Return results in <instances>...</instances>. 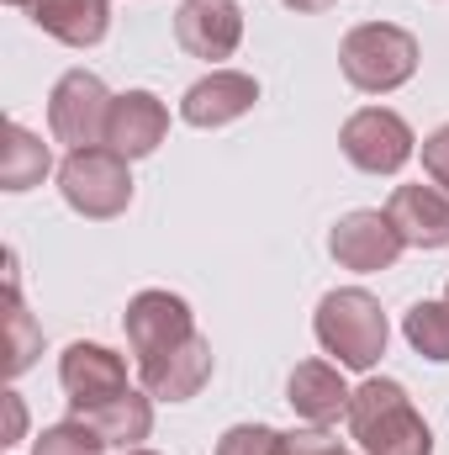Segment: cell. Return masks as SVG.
<instances>
[{
	"label": "cell",
	"mask_w": 449,
	"mask_h": 455,
	"mask_svg": "<svg viewBox=\"0 0 449 455\" xmlns=\"http://www.w3.org/2000/svg\"><path fill=\"white\" fill-rule=\"evenodd\" d=\"M343 419H349V435L359 440L365 455H434V435H429V424L413 408L402 381L370 376L365 387H354Z\"/></svg>",
	"instance_id": "obj_1"
},
{
	"label": "cell",
	"mask_w": 449,
	"mask_h": 455,
	"mask_svg": "<svg viewBox=\"0 0 449 455\" xmlns=\"http://www.w3.org/2000/svg\"><path fill=\"white\" fill-rule=\"evenodd\" d=\"M318 344L334 355L343 371H370L381 355H386V339H391V323L381 313V302L359 286H343V291H328L318 302Z\"/></svg>",
	"instance_id": "obj_2"
},
{
	"label": "cell",
	"mask_w": 449,
	"mask_h": 455,
	"mask_svg": "<svg viewBox=\"0 0 449 455\" xmlns=\"http://www.w3.org/2000/svg\"><path fill=\"white\" fill-rule=\"evenodd\" d=\"M343 80L365 96H386L418 75V37L391 21H359L338 48Z\"/></svg>",
	"instance_id": "obj_3"
},
{
	"label": "cell",
	"mask_w": 449,
	"mask_h": 455,
	"mask_svg": "<svg viewBox=\"0 0 449 455\" xmlns=\"http://www.w3.org/2000/svg\"><path fill=\"white\" fill-rule=\"evenodd\" d=\"M59 191L64 202L80 212V218H122L127 202H132V175H127V159L96 143V148H69V159L59 164Z\"/></svg>",
	"instance_id": "obj_4"
},
{
	"label": "cell",
	"mask_w": 449,
	"mask_h": 455,
	"mask_svg": "<svg viewBox=\"0 0 449 455\" xmlns=\"http://www.w3.org/2000/svg\"><path fill=\"white\" fill-rule=\"evenodd\" d=\"M112 91L91 75V69H69L53 96H48V127L59 143L69 148H96L106 143V116H112Z\"/></svg>",
	"instance_id": "obj_5"
},
{
	"label": "cell",
	"mask_w": 449,
	"mask_h": 455,
	"mask_svg": "<svg viewBox=\"0 0 449 455\" xmlns=\"http://www.w3.org/2000/svg\"><path fill=\"white\" fill-rule=\"evenodd\" d=\"M338 143H343V159H349L354 170H365V175H397V170L413 159V143H418V138H413V127L397 112L365 107V112H354L343 122Z\"/></svg>",
	"instance_id": "obj_6"
},
{
	"label": "cell",
	"mask_w": 449,
	"mask_h": 455,
	"mask_svg": "<svg viewBox=\"0 0 449 455\" xmlns=\"http://www.w3.org/2000/svg\"><path fill=\"white\" fill-rule=\"evenodd\" d=\"M122 329H127V344L138 360H154L164 349H180L185 339H196V318H191L185 297H175V291H138L127 302Z\"/></svg>",
	"instance_id": "obj_7"
},
{
	"label": "cell",
	"mask_w": 449,
	"mask_h": 455,
	"mask_svg": "<svg viewBox=\"0 0 449 455\" xmlns=\"http://www.w3.org/2000/svg\"><path fill=\"white\" fill-rule=\"evenodd\" d=\"M59 381H64L69 408H75V419H80V413L112 403L116 392H127V365H122V355H112L106 344H85L80 339V344L64 349V360H59Z\"/></svg>",
	"instance_id": "obj_8"
},
{
	"label": "cell",
	"mask_w": 449,
	"mask_h": 455,
	"mask_svg": "<svg viewBox=\"0 0 449 455\" xmlns=\"http://www.w3.org/2000/svg\"><path fill=\"white\" fill-rule=\"evenodd\" d=\"M328 249H334V259L343 270L370 275V270H391L407 243H402V233L391 228L386 212H349V218H338V228L328 233Z\"/></svg>",
	"instance_id": "obj_9"
},
{
	"label": "cell",
	"mask_w": 449,
	"mask_h": 455,
	"mask_svg": "<svg viewBox=\"0 0 449 455\" xmlns=\"http://www.w3.org/2000/svg\"><path fill=\"white\" fill-rule=\"evenodd\" d=\"M175 43L191 59H232L243 43V11L232 0H185L175 11Z\"/></svg>",
	"instance_id": "obj_10"
},
{
	"label": "cell",
	"mask_w": 449,
	"mask_h": 455,
	"mask_svg": "<svg viewBox=\"0 0 449 455\" xmlns=\"http://www.w3.org/2000/svg\"><path fill=\"white\" fill-rule=\"evenodd\" d=\"M138 381L159 403H185V397H196L212 381V344L196 334V339H185L180 349H164L154 360H138Z\"/></svg>",
	"instance_id": "obj_11"
},
{
	"label": "cell",
	"mask_w": 449,
	"mask_h": 455,
	"mask_svg": "<svg viewBox=\"0 0 449 455\" xmlns=\"http://www.w3.org/2000/svg\"><path fill=\"white\" fill-rule=\"evenodd\" d=\"M254 101H259L254 75H243V69H212L207 80H196L185 91L180 116L191 127H227V122H238L243 112H254Z\"/></svg>",
	"instance_id": "obj_12"
},
{
	"label": "cell",
	"mask_w": 449,
	"mask_h": 455,
	"mask_svg": "<svg viewBox=\"0 0 449 455\" xmlns=\"http://www.w3.org/2000/svg\"><path fill=\"white\" fill-rule=\"evenodd\" d=\"M169 132V112L154 91H127L112 101V116H106V148H116L122 159H143L164 143Z\"/></svg>",
	"instance_id": "obj_13"
},
{
	"label": "cell",
	"mask_w": 449,
	"mask_h": 455,
	"mask_svg": "<svg viewBox=\"0 0 449 455\" xmlns=\"http://www.w3.org/2000/svg\"><path fill=\"white\" fill-rule=\"evenodd\" d=\"M386 218L407 249H445L449 243V196L434 186H397L386 202Z\"/></svg>",
	"instance_id": "obj_14"
},
{
	"label": "cell",
	"mask_w": 449,
	"mask_h": 455,
	"mask_svg": "<svg viewBox=\"0 0 449 455\" xmlns=\"http://www.w3.org/2000/svg\"><path fill=\"white\" fill-rule=\"evenodd\" d=\"M349 387H343V376H338V365L328 360H302L296 371H291V381H286V403L307 419V424H334L338 413H349Z\"/></svg>",
	"instance_id": "obj_15"
},
{
	"label": "cell",
	"mask_w": 449,
	"mask_h": 455,
	"mask_svg": "<svg viewBox=\"0 0 449 455\" xmlns=\"http://www.w3.org/2000/svg\"><path fill=\"white\" fill-rule=\"evenodd\" d=\"M32 21L69 48H96L112 27V5L106 0H32Z\"/></svg>",
	"instance_id": "obj_16"
},
{
	"label": "cell",
	"mask_w": 449,
	"mask_h": 455,
	"mask_svg": "<svg viewBox=\"0 0 449 455\" xmlns=\"http://www.w3.org/2000/svg\"><path fill=\"white\" fill-rule=\"evenodd\" d=\"M101 440H106V451H138L143 440H148V429H154V397H143V392H116L112 403H101V408H91V413H80Z\"/></svg>",
	"instance_id": "obj_17"
},
{
	"label": "cell",
	"mask_w": 449,
	"mask_h": 455,
	"mask_svg": "<svg viewBox=\"0 0 449 455\" xmlns=\"http://www.w3.org/2000/svg\"><path fill=\"white\" fill-rule=\"evenodd\" d=\"M48 143L32 132V127H21V122H5V159H0V186L5 191H32V186H43V175H48Z\"/></svg>",
	"instance_id": "obj_18"
},
{
	"label": "cell",
	"mask_w": 449,
	"mask_h": 455,
	"mask_svg": "<svg viewBox=\"0 0 449 455\" xmlns=\"http://www.w3.org/2000/svg\"><path fill=\"white\" fill-rule=\"evenodd\" d=\"M402 334L423 360L449 365V302H413L402 318Z\"/></svg>",
	"instance_id": "obj_19"
},
{
	"label": "cell",
	"mask_w": 449,
	"mask_h": 455,
	"mask_svg": "<svg viewBox=\"0 0 449 455\" xmlns=\"http://www.w3.org/2000/svg\"><path fill=\"white\" fill-rule=\"evenodd\" d=\"M5 313H11V360H5V371L21 376V371L32 365V355H37V329H32V318H27V307H21L16 259H11V275H5Z\"/></svg>",
	"instance_id": "obj_20"
},
{
	"label": "cell",
	"mask_w": 449,
	"mask_h": 455,
	"mask_svg": "<svg viewBox=\"0 0 449 455\" xmlns=\"http://www.w3.org/2000/svg\"><path fill=\"white\" fill-rule=\"evenodd\" d=\"M32 455H106V440L85 419H64V424H53V429L37 435Z\"/></svg>",
	"instance_id": "obj_21"
},
{
	"label": "cell",
	"mask_w": 449,
	"mask_h": 455,
	"mask_svg": "<svg viewBox=\"0 0 449 455\" xmlns=\"http://www.w3.org/2000/svg\"><path fill=\"white\" fill-rule=\"evenodd\" d=\"M280 440L286 435H275L270 424H238L217 440V455H280Z\"/></svg>",
	"instance_id": "obj_22"
},
{
	"label": "cell",
	"mask_w": 449,
	"mask_h": 455,
	"mask_svg": "<svg viewBox=\"0 0 449 455\" xmlns=\"http://www.w3.org/2000/svg\"><path fill=\"white\" fill-rule=\"evenodd\" d=\"M280 455H349V451L338 445L323 424H312V429H296V435H286V440H280Z\"/></svg>",
	"instance_id": "obj_23"
},
{
	"label": "cell",
	"mask_w": 449,
	"mask_h": 455,
	"mask_svg": "<svg viewBox=\"0 0 449 455\" xmlns=\"http://www.w3.org/2000/svg\"><path fill=\"white\" fill-rule=\"evenodd\" d=\"M423 170H429V180H434V186H445V191H449V122H445V127H434V132L423 138Z\"/></svg>",
	"instance_id": "obj_24"
},
{
	"label": "cell",
	"mask_w": 449,
	"mask_h": 455,
	"mask_svg": "<svg viewBox=\"0 0 449 455\" xmlns=\"http://www.w3.org/2000/svg\"><path fill=\"white\" fill-rule=\"evenodd\" d=\"M21 429H27V408H21V397H16V392H5V445H16V440H21Z\"/></svg>",
	"instance_id": "obj_25"
},
{
	"label": "cell",
	"mask_w": 449,
	"mask_h": 455,
	"mask_svg": "<svg viewBox=\"0 0 449 455\" xmlns=\"http://www.w3.org/2000/svg\"><path fill=\"white\" fill-rule=\"evenodd\" d=\"M286 5H291V11H328L334 0H286Z\"/></svg>",
	"instance_id": "obj_26"
},
{
	"label": "cell",
	"mask_w": 449,
	"mask_h": 455,
	"mask_svg": "<svg viewBox=\"0 0 449 455\" xmlns=\"http://www.w3.org/2000/svg\"><path fill=\"white\" fill-rule=\"evenodd\" d=\"M122 455H159V451H143V445H138V451H122Z\"/></svg>",
	"instance_id": "obj_27"
},
{
	"label": "cell",
	"mask_w": 449,
	"mask_h": 455,
	"mask_svg": "<svg viewBox=\"0 0 449 455\" xmlns=\"http://www.w3.org/2000/svg\"><path fill=\"white\" fill-rule=\"evenodd\" d=\"M11 5H27V11H32V0H11Z\"/></svg>",
	"instance_id": "obj_28"
},
{
	"label": "cell",
	"mask_w": 449,
	"mask_h": 455,
	"mask_svg": "<svg viewBox=\"0 0 449 455\" xmlns=\"http://www.w3.org/2000/svg\"><path fill=\"white\" fill-rule=\"evenodd\" d=\"M445 302H449V291H445Z\"/></svg>",
	"instance_id": "obj_29"
}]
</instances>
